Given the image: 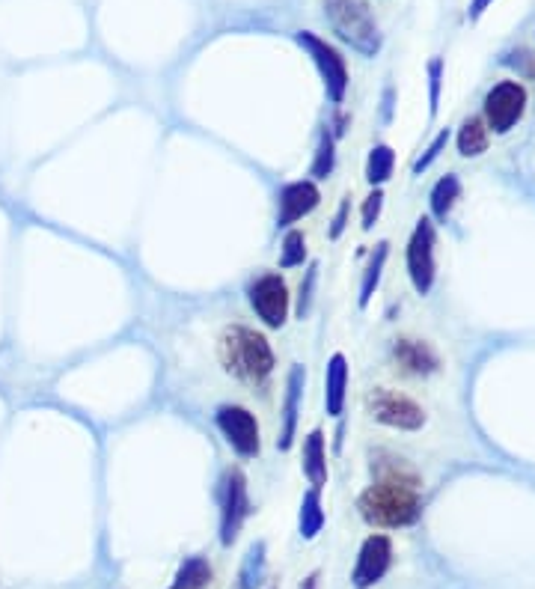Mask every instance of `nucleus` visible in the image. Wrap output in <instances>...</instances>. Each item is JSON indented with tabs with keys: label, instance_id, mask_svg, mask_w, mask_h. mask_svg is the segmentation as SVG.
<instances>
[{
	"label": "nucleus",
	"instance_id": "nucleus-1",
	"mask_svg": "<svg viewBox=\"0 0 535 589\" xmlns=\"http://www.w3.org/2000/svg\"><path fill=\"white\" fill-rule=\"evenodd\" d=\"M420 476L411 471L402 459H390L381 465L375 482L360 494L357 509L363 521L384 530L408 527L420 518Z\"/></svg>",
	"mask_w": 535,
	"mask_h": 589
},
{
	"label": "nucleus",
	"instance_id": "nucleus-2",
	"mask_svg": "<svg viewBox=\"0 0 535 589\" xmlns=\"http://www.w3.org/2000/svg\"><path fill=\"white\" fill-rule=\"evenodd\" d=\"M217 354L223 369L244 384H265L274 372V352L262 334L244 325H229L220 334Z\"/></svg>",
	"mask_w": 535,
	"mask_h": 589
},
{
	"label": "nucleus",
	"instance_id": "nucleus-3",
	"mask_svg": "<svg viewBox=\"0 0 535 589\" xmlns=\"http://www.w3.org/2000/svg\"><path fill=\"white\" fill-rule=\"evenodd\" d=\"M324 15L333 33L348 42L354 51L375 57L381 51V33L378 24L363 0H324Z\"/></svg>",
	"mask_w": 535,
	"mask_h": 589
},
{
	"label": "nucleus",
	"instance_id": "nucleus-4",
	"mask_svg": "<svg viewBox=\"0 0 535 589\" xmlns=\"http://www.w3.org/2000/svg\"><path fill=\"white\" fill-rule=\"evenodd\" d=\"M366 408H369L372 420H378V423H384L390 429H399V432H417V429L426 426L423 405L414 402L411 396L387 390V387H375L366 396Z\"/></svg>",
	"mask_w": 535,
	"mask_h": 589
},
{
	"label": "nucleus",
	"instance_id": "nucleus-5",
	"mask_svg": "<svg viewBox=\"0 0 535 589\" xmlns=\"http://www.w3.org/2000/svg\"><path fill=\"white\" fill-rule=\"evenodd\" d=\"M295 42H298V45L310 54V60L316 63L321 81H324V90H327V99H330L333 105H342V99H345V93H348V66H345L342 54H339L333 45H327L324 39H319L316 33H310V30L295 33Z\"/></svg>",
	"mask_w": 535,
	"mask_h": 589
},
{
	"label": "nucleus",
	"instance_id": "nucleus-6",
	"mask_svg": "<svg viewBox=\"0 0 535 589\" xmlns=\"http://www.w3.org/2000/svg\"><path fill=\"white\" fill-rule=\"evenodd\" d=\"M250 518V497H247V476L238 468H226L220 479V545L229 548L244 521Z\"/></svg>",
	"mask_w": 535,
	"mask_h": 589
},
{
	"label": "nucleus",
	"instance_id": "nucleus-7",
	"mask_svg": "<svg viewBox=\"0 0 535 589\" xmlns=\"http://www.w3.org/2000/svg\"><path fill=\"white\" fill-rule=\"evenodd\" d=\"M247 301L253 307V313L268 325V328H283L289 319V307H292V295L289 286L280 274H262L250 283L247 289Z\"/></svg>",
	"mask_w": 535,
	"mask_h": 589
},
{
	"label": "nucleus",
	"instance_id": "nucleus-8",
	"mask_svg": "<svg viewBox=\"0 0 535 589\" xmlns=\"http://www.w3.org/2000/svg\"><path fill=\"white\" fill-rule=\"evenodd\" d=\"M214 423L220 429V435L226 438V444L241 456V459H256L262 450L259 441V423L256 417L241 408V405H220L214 414Z\"/></svg>",
	"mask_w": 535,
	"mask_h": 589
},
{
	"label": "nucleus",
	"instance_id": "nucleus-9",
	"mask_svg": "<svg viewBox=\"0 0 535 589\" xmlns=\"http://www.w3.org/2000/svg\"><path fill=\"white\" fill-rule=\"evenodd\" d=\"M527 111V90L518 81H500L485 96V125L488 131L506 134L518 125V119Z\"/></svg>",
	"mask_w": 535,
	"mask_h": 589
},
{
	"label": "nucleus",
	"instance_id": "nucleus-10",
	"mask_svg": "<svg viewBox=\"0 0 535 589\" xmlns=\"http://www.w3.org/2000/svg\"><path fill=\"white\" fill-rule=\"evenodd\" d=\"M434 224L420 218L408 241V277L420 295H428L434 286Z\"/></svg>",
	"mask_w": 535,
	"mask_h": 589
},
{
	"label": "nucleus",
	"instance_id": "nucleus-11",
	"mask_svg": "<svg viewBox=\"0 0 535 589\" xmlns=\"http://www.w3.org/2000/svg\"><path fill=\"white\" fill-rule=\"evenodd\" d=\"M390 563H393V542L387 536H381V533L369 536L363 542L360 554H357V566H354L351 584L357 589L375 587L387 575Z\"/></svg>",
	"mask_w": 535,
	"mask_h": 589
},
{
	"label": "nucleus",
	"instance_id": "nucleus-12",
	"mask_svg": "<svg viewBox=\"0 0 535 589\" xmlns=\"http://www.w3.org/2000/svg\"><path fill=\"white\" fill-rule=\"evenodd\" d=\"M321 203L319 188L313 179H298L280 188L277 194V227H292L301 218H307L310 212H316Z\"/></svg>",
	"mask_w": 535,
	"mask_h": 589
},
{
	"label": "nucleus",
	"instance_id": "nucleus-13",
	"mask_svg": "<svg viewBox=\"0 0 535 589\" xmlns=\"http://www.w3.org/2000/svg\"><path fill=\"white\" fill-rule=\"evenodd\" d=\"M304 384H307V372L304 366H292L289 378H286V399H283V429L277 438V447L286 453L295 444L298 435V417H301V399H304Z\"/></svg>",
	"mask_w": 535,
	"mask_h": 589
},
{
	"label": "nucleus",
	"instance_id": "nucleus-14",
	"mask_svg": "<svg viewBox=\"0 0 535 589\" xmlns=\"http://www.w3.org/2000/svg\"><path fill=\"white\" fill-rule=\"evenodd\" d=\"M393 360L402 366V372H408V375H431V372H437L440 369V357L437 352L423 343V340H411V337H402V340H396V346H393Z\"/></svg>",
	"mask_w": 535,
	"mask_h": 589
},
{
	"label": "nucleus",
	"instance_id": "nucleus-15",
	"mask_svg": "<svg viewBox=\"0 0 535 589\" xmlns=\"http://www.w3.org/2000/svg\"><path fill=\"white\" fill-rule=\"evenodd\" d=\"M345 399H348V360L345 354H333L327 360V372H324V408L330 417H339L345 411Z\"/></svg>",
	"mask_w": 535,
	"mask_h": 589
},
{
	"label": "nucleus",
	"instance_id": "nucleus-16",
	"mask_svg": "<svg viewBox=\"0 0 535 589\" xmlns=\"http://www.w3.org/2000/svg\"><path fill=\"white\" fill-rule=\"evenodd\" d=\"M301 468L304 476L310 479V485L321 491L327 485V444H324V432L313 429L304 438V450H301Z\"/></svg>",
	"mask_w": 535,
	"mask_h": 589
},
{
	"label": "nucleus",
	"instance_id": "nucleus-17",
	"mask_svg": "<svg viewBox=\"0 0 535 589\" xmlns=\"http://www.w3.org/2000/svg\"><path fill=\"white\" fill-rule=\"evenodd\" d=\"M387 256H390V244H387V241L375 244V250L369 253V262H366V268H363V280H360V298H357L360 310H366V307H369V301H372V295H375V289H378V283H381V274H384Z\"/></svg>",
	"mask_w": 535,
	"mask_h": 589
},
{
	"label": "nucleus",
	"instance_id": "nucleus-18",
	"mask_svg": "<svg viewBox=\"0 0 535 589\" xmlns=\"http://www.w3.org/2000/svg\"><path fill=\"white\" fill-rule=\"evenodd\" d=\"M488 149V125L482 117L464 119L461 131H458V152L464 158H476Z\"/></svg>",
	"mask_w": 535,
	"mask_h": 589
},
{
	"label": "nucleus",
	"instance_id": "nucleus-19",
	"mask_svg": "<svg viewBox=\"0 0 535 589\" xmlns=\"http://www.w3.org/2000/svg\"><path fill=\"white\" fill-rule=\"evenodd\" d=\"M324 527V509H321V491L310 488L301 500V515H298V530H301V539H316Z\"/></svg>",
	"mask_w": 535,
	"mask_h": 589
},
{
	"label": "nucleus",
	"instance_id": "nucleus-20",
	"mask_svg": "<svg viewBox=\"0 0 535 589\" xmlns=\"http://www.w3.org/2000/svg\"><path fill=\"white\" fill-rule=\"evenodd\" d=\"M212 581V566L203 560V557H188L179 572H176V581L170 589H203Z\"/></svg>",
	"mask_w": 535,
	"mask_h": 589
},
{
	"label": "nucleus",
	"instance_id": "nucleus-21",
	"mask_svg": "<svg viewBox=\"0 0 535 589\" xmlns=\"http://www.w3.org/2000/svg\"><path fill=\"white\" fill-rule=\"evenodd\" d=\"M393 167H396V152L390 146H372L369 158H366V179L369 185H384L390 176H393Z\"/></svg>",
	"mask_w": 535,
	"mask_h": 589
},
{
	"label": "nucleus",
	"instance_id": "nucleus-22",
	"mask_svg": "<svg viewBox=\"0 0 535 589\" xmlns=\"http://www.w3.org/2000/svg\"><path fill=\"white\" fill-rule=\"evenodd\" d=\"M461 197V182H458V176H443L437 185H434V191H431V212H434V218H440V221H446V215L452 212V206H455V200Z\"/></svg>",
	"mask_w": 535,
	"mask_h": 589
},
{
	"label": "nucleus",
	"instance_id": "nucleus-23",
	"mask_svg": "<svg viewBox=\"0 0 535 589\" xmlns=\"http://www.w3.org/2000/svg\"><path fill=\"white\" fill-rule=\"evenodd\" d=\"M262 578H265V545L256 542L244 557V566H241V575H238V581H241L238 589H256L262 584Z\"/></svg>",
	"mask_w": 535,
	"mask_h": 589
},
{
	"label": "nucleus",
	"instance_id": "nucleus-24",
	"mask_svg": "<svg viewBox=\"0 0 535 589\" xmlns=\"http://www.w3.org/2000/svg\"><path fill=\"white\" fill-rule=\"evenodd\" d=\"M333 167H336V140H333V134L324 128L319 134L316 158H313V164H310V176H313V179H327V176L333 173Z\"/></svg>",
	"mask_w": 535,
	"mask_h": 589
},
{
	"label": "nucleus",
	"instance_id": "nucleus-25",
	"mask_svg": "<svg viewBox=\"0 0 535 589\" xmlns=\"http://www.w3.org/2000/svg\"><path fill=\"white\" fill-rule=\"evenodd\" d=\"M307 259V236L301 230H289L280 247V268H298Z\"/></svg>",
	"mask_w": 535,
	"mask_h": 589
},
{
	"label": "nucleus",
	"instance_id": "nucleus-26",
	"mask_svg": "<svg viewBox=\"0 0 535 589\" xmlns=\"http://www.w3.org/2000/svg\"><path fill=\"white\" fill-rule=\"evenodd\" d=\"M381 209H384V191L375 188V191L363 200V212H360V221H363L360 227H363L366 233H369V230L375 227V221L381 218Z\"/></svg>",
	"mask_w": 535,
	"mask_h": 589
},
{
	"label": "nucleus",
	"instance_id": "nucleus-27",
	"mask_svg": "<svg viewBox=\"0 0 535 589\" xmlns=\"http://www.w3.org/2000/svg\"><path fill=\"white\" fill-rule=\"evenodd\" d=\"M316 274H319V265L313 262L310 271H307V280L301 283V295H298V319H304L310 313V304H313V286H316Z\"/></svg>",
	"mask_w": 535,
	"mask_h": 589
},
{
	"label": "nucleus",
	"instance_id": "nucleus-28",
	"mask_svg": "<svg viewBox=\"0 0 535 589\" xmlns=\"http://www.w3.org/2000/svg\"><path fill=\"white\" fill-rule=\"evenodd\" d=\"M446 143H449V128H446V131H440V134L434 137V143L428 146L426 155H423V158H420V161L414 164V173H423V170H428V167H431V164L437 161V155H440V152L446 149Z\"/></svg>",
	"mask_w": 535,
	"mask_h": 589
},
{
	"label": "nucleus",
	"instance_id": "nucleus-29",
	"mask_svg": "<svg viewBox=\"0 0 535 589\" xmlns=\"http://www.w3.org/2000/svg\"><path fill=\"white\" fill-rule=\"evenodd\" d=\"M348 215H351V197H345V200L339 203L336 215H333V224H330V238H333V241L345 233V227H348Z\"/></svg>",
	"mask_w": 535,
	"mask_h": 589
},
{
	"label": "nucleus",
	"instance_id": "nucleus-30",
	"mask_svg": "<svg viewBox=\"0 0 535 589\" xmlns=\"http://www.w3.org/2000/svg\"><path fill=\"white\" fill-rule=\"evenodd\" d=\"M440 69H443V63L440 60H431V66H428V78H431V117L437 114V102H440Z\"/></svg>",
	"mask_w": 535,
	"mask_h": 589
},
{
	"label": "nucleus",
	"instance_id": "nucleus-31",
	"mask_svg": "<svg viewBox=\"0 0 535 589\" xmlns=\"http://www.w3.org/2000/svg\"><path fill=\"white\" fill-rule=\"evenodd\" d=\"M488 3H491V0H473V3H470V18H479V15L488 9Z\"/></svg>",
	"mask_w": 535,
	"mask_h": 589
},
{
	"label": "nucleus",
	"instance_id": "nucleus-32",
	"mask_svg": "<svg viewBox=\"0 0 535 589\" xmlns=\"http://www.w3.org/2000/svg\"><path fill=\"white\" fill-rule=\"evenodd\" d=\"M301 589H319V578H316V575H310V578L301 584Z\"/></svg>",
	"mask_w": 535,
	"mask_h": 589
}]
</instances>
